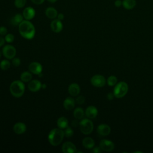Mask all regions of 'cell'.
Instances as JSON below:
<instances>
[{
	"instance_id": "ba28073f",
	"label": "cell",
	"mask_w": 153,
	"mask_h": 153,
	"mask_svg": "<svg viewBox=\"0 0 153 153\" xmlns=\"http://www.w3.org/2000/svg\"><path fill=\"white\" fill-rule=\"evenodd\" d=\"M99 146L103 151L111 152L114 149L115 144L110 140L102 139L99 142Z\"/></svg>"
},
{
	"instance_id": "4fadbf2b",
	"label": "cell",
	"mask_w": 153,
	"mask_h": 153,
	"mask_svg": "<svg viewBox=\"0 0 153 153\" xmlns=\"http://www.w3.org/2000/svg\"><path fill=\"white\" fill-rule=\"evenodd\" d=\"M85 114L88 118L93 119L97 117L98 114V110L96 106L91 105L86 108Z\"/></svg>"
},
{
	"instance_id": "277c9868",
	"label": "cell",
	"mask_w": 153,
	"mask_h": 153,
	"mask_svg": "<svg viewBox=\"0 0 153 153\" xmlns=\"http://www.w3.org/2000/svg\"><path fill=\"white\" fill-rule=\"evenodd\" d=\"M128 90V85L125 81H120L114 86L113 93L115 97L120 99L124 97Z\"/></svg>"
},
{
	"instance_id": "f1b7e54d",
	"label": "cell",
	"mask_w": 153,
	"mask_h": 153,
	"mask_svg": "<svg viewBox=\"0 0 153 153\" xmlns=\"http://www.w3.org/2000/svg\"><path fill=\"white\" fill-rule=\"evenodd\" d=\"M64 134L66 137H71L74 134V131L71 127H68L64 130Z\"/></svg>"
},
{
	"instance_id": "9a60e30c",
	"label": "cell",
	"mask_w": 153,
	"mask_h": 153,
	"mask_svg": "<svg viewBox=\"0 0 153 153\" xmlns=\"http://www.w3.org/2000/svg\"><path fill=\"white\" fill-rule=\"evenodd\" d=\"M27 87L30 91L36 92L39 91L41 88H42V84L39 80L33 79L29 83Z\"/></svg>"
},
{
	"instance_id": "8d00e7d4",
	"label": "cell",
	"mask_w": 153,
	"mask_h": 153,
	"mask_svg": "<svg viewBox=\"0 0 153 153\" xmlns=\"http://www.w3.org/2000/svg\"><path fill=\"white\" fill-rule=\"evenodd\" d=\"M45 0H31V1L35 4H36V5H40V4H42L44 2Z\"/></svg>"
},
{
	"instance_id": "e575fe53",
	"label": "cell",
	"mask_w": 153,
	"mask_h": 153,
	"mask_svg": "<svg viewBox=\"0 0 153 153\" xmlns=\"http://www.w3.org/2000/svg\"><path fill=\"white\" fill-rule=\"evenodd\" d=\"M102 150L101 149V148H100V146H95L93 148V152L94 153H100L101 152Z\"/></svg>"
},
{
	"instance_id": "5b68a950",
	"label": "cell",
	"mask_w": 153,
	"mask_h": 153,
	"mask_svg": "<svg viewBox=\"0 0 153 153\" xmlns=\"http://www.w3.org/2000/svg\"><path fill=\"white\" fill-rule=\"evenodd\" d=\"M79 129L84 134H90L93 130L94 125L90 118L82 119L79 123Z\"/></svg>"
},
{
	"instance_id": "7bdbcfd3",
	"label": "cell",
	"mask_w": 153,
	"mask_h": 153,
	"mask_svg": "<svg viewBox=\"0 0 153 153\" xmlns=\"http://www.w3.org/2000/svg\"><path fill=\"white\" fill-rule=\"evenodd\" d=\"M133 152H134V153H136V152H140V153H142V151H134Z\"/></svg>"
},
{
	"instance_id": "cb8c5ba5",
	"label": "cell",
	"mask_w": 153,
	"mask_h": 153,
	"mask_svg": "<svg viewBox=\"0 0 153 153\" xmlns=\"http://www.w3.org/2000/svg\"><path fill=\"white\" fill-rule=\"evenodd\" d=\"M73 114H74V117L76 120H81L83 118L84 116V109L81 107H78L74 109Z\"/></svg>"
},
{
	"instance_id": "ac0fdd59",
	"label": "cell",
	"mask_w": 153,
	"mask_h": 153,
	"mask_svg": "<svg viewBox=\"0 0 153 153\" xmlns=\"http://www.w3.org/2000/svg\"><path fill=\"white\" fill-rule=\"evenodd\" d=\"M63 105L65 109L68 111H71L75 107V100L72 97H68L65 99V100L63 101Z\"/></svg>"
},
{
	"instance_id": "4dcf8cb0",
	"label": "cell",
	"mask_w": 153,
	"mask_h": 153,
	"mask_svg": "<svg viewBox=\"0 0 153 153\" xmlns=\"http://www.w3.org/2000/svg\"><path fill=\"white\" fill-rule=\"evenodd\" d=\"M21 63L20 59L18 57H14L12 60V64L14 67H18L20 66Z\"/></svg>"
},
{
	"instance_id": "e0dca14e",
	"label": "cell",
	"mask_w": 153,
	"mask_h": 153,
	"mask_svg": "<svg viewBox=\"0 0 153 153\" xmlns=\"http://www.w3.org/2000/svg\"><path fill=\"white\" fill-rule=\"evenodd\" d=\"M68 93L72 96H76L80 93V87L76 83H72L68 87Z\"/></svg>"
},
{
	"instance_id": "30bf717a",
	"label": "cell",
	"mask_w": 153,
	"mask_h": 153,
	"mask_svg": "<svg viewBox=\"0 0 153 153\" xmlns=\"http://www.w3.org/2000/svg\"><path fill=\"white\" fill-rule=\"evenodd\" d=\"M62 151L64 153H75L77 152L75 145L71 142H65L62 146Z\"/></svg>"
},
{
	"instance_id": "d6986e66",
	"label": "cell",
	"mask_w": 153,
	"mask_h": 153,
	"mask_svg": "<svg viewBox=\"0 0 153 153\" xmlns=\"http://www.w3.org/2000/svg\"><path fill=\"white\" fill-rule=\"evenodd\" d=\"M82 143L83 146L87 149H92L94 146V144H95L94 140L90 137H85L82 140Z\"/></svg>"
},
{
	"instance_id": "d590c367",
	"label": "cell",
	"mask_w": 153,
	"mask_h": 153,
	"mask_svg": "<svg viewBox=\"0 0 153 153\" xmlns=\"http://www.w3.org/2000/svg\"><path fill=\"white\" fill-rule=\"evenodd\" d=\"M123 1L121 0H115L114 2V5L116 7H120L122 5Z\"/></svg>"
},
{
	"instance_id": "ffe728a7",
	"label": "cell",
	"mask_w": 153,
	"mask_h": 153,
	"mask_svg": "<svg viewBox=\"0 0 153 153\" xmlns=\"http://www.w3.org/2000/svg\"><path fill=\"white\" fill-rule=\"evenodd\" d=\"M45 14L48 18L51 19H54L56 17H57L58 13L56 9L53 7H49L47 8L45 10Z\"/></svg>"
},
{
	"instance_id": "4316f807",
	"label": "cell",
	"mask_w": 153,
	"mask_h": 153,
	"mask_svg": "<svg viewBox=\"0 0 153 153\" xmlns=\"http://www.w3.org/2000/svg\"><path fill=\"white\" fill-rule=\"evenodd\" d=\"M11 66L10 62L7 60H3L0 63V68L2 70H7Z\"/></svg>"
},
{
	"instance_id": "ab89813d",
	"label": "cell",
	"mask_w": 153,
	"mask_h": 153,
	"mask_svg": "<svg viewBox=\"0 0 153 153\" xmlns=\"http://www.w3.org/2000/svg\"><path fill=\"white\" fill-rule=\"evenodd\" d=\"M71 124L73 127H76L79 124H78V122L76 121V120H74V121H72Z\"/></svg>"
},
{
	"instance_id": "8fae6325",
	"label": "cell",
	"mask_w": 153,
	"mask_h": 153,
	"mask_svg": "<svg viewBox=\"0 0 153 153\" xmlns=\"http://www.w3.org/2000/svg\"><path fill=\"white\" fill-rule=\"evenodd\" d=\"M29 71L35 75H39L42 73V65L36 62H33L29 65Z\"/></svg>"
},
{
	"instance_id": "7402d4cb",
	"label": "cell",
	"mask_w": 153,
	"mask_h": 153,
	"mask_svg": "<svg viewBox=\"0 0 153 153\" xmlns=\"http://www.w3.org/2000/svg\"><path fill=\"white\" fill-rule=\"evenodd\" d=\"M136 5V0H123L122 6L127 10H132Z\"/></svg>"
},
{
	"instance_id": "836d02e7",
	"label": "cell",
	"mask_w": 153,
	"mask_h": 153,
	"mask_svg": "<svg viewBox=\"0 0 153 153\" xmlns=\"http://www.w3.org/2000/svg\"><path fill=\"white\" fill-rule=\"evenodd\" d=\"M106 97H107V99L108 100H112L113 99H114V98L115 97V96H114V93H113V92L112 93H108V94H107V95H106Z\"/></svg>"
},
{
	"instance_id": "5bb4252c",
	"label": "cell",
	"mask_w": 153,
	"mask_h": 153,
	"mask_svg": "<svg viewBox=\"0 0 153 153\" xmlns=\"http://www.w3.org/2000/svg\"><path fill=\"white\" fill-rule=\"evenodd\" d=\"M51 30L55 33H59L63 29V24L61 20L57 19H54L50 24Z\"/></svg>"
},
{
	"instance_id": "b9f144b4",
	"label": "cell",
	"mask_w": 153,
	"mask_h": 153,
	"mask_svg": "<svg viewBox=\"0 0 153 153\" xmlns=\"http://www.w3.org/2000/svg\"><path fill=\"white\" fill-rule=\"evenodd\" d=\"M42 88H46V84H42Z\"/></svg>"
},
{
	"instance_id": "74e56055",
	"label": "cell",
	"mask_w": 153,
	"mask_h": 153,
	"mask_svg": "<svg viewBox=\"0 0 153 153\" xmlns=\"http://www.w3.org/2000/svg\"><path fill=\"white\" fill-rule=\"evenodd\" d=\"M64 14H63V13H59V14H57V19H59V20H63L64 19Z\"/></svg>"
},
{
	"instance_id": "ee69618b",
	"label": "cell",
	"mask_w": 153,
	"mask_h": 153,
	"mask_svg": "<svg viewBox=\"0 0 153 153\" xmlns=\"http://www.w3.org/2000/svg\"><path fill=\"white\" fill-rule=\"evenodd\" d=\"M1 51H0V58H1Z\"/></svg>"
},
{
	"instance_id": "f35d334b",
	"label": "cell",
	"mask_w": 153,
	"mask_h": 153,
	"mask_svg": "<svg viewBox=\"0 0 153 153\" xmlns=\"http://www.w3.org/2000/svg\"><path fill=\"white\" fill-rule=\"evenodd\" d=\"M5 41V38H3L2 36H0V47L2 46L4 44Z\"/></svg>"
},
{
	"instance_id": "7c38bea8",
	"label": "cell",
	"mask_w": 153,
	"mask_h": 153,
	"mask_svg": "<svg viewBox=\"0 0 153 153\" xmlns=\"http://www.w3.org/2000/svg\"><path fill=\"white\" fill-rule=\"evenodd\" d=\"M22 15L25 20H30L33 19L35 16V10L31 7H26L23 11Z\"/></svg>"
},
{
	"instance_id": "f546056e",
	"label": "cell",
	"mask_w": 153,
	"mask_h": 153,
	"mask_svg": "<svg viewBox=\"0 0 153 153\" xmlns=\"http://www.w3.org/2000/svg\"><path fill=\"white\" fill-rule=\"evenodd\" d=\"M14 36L13 34L8 33L5 35V40L6 42H7L8 43H11L14 41Z\"/></svg>"
},
{
	"instance_id": "d4e9b609",
	"label": "cell",
	"mask_w": 153,
	"mask_h": 153,
	"mask_svg": "<svg viewBox=\"0 0 153 153\" xmlns=\"http://www.w3.org/2000/svg\"><path fill=\"white\" fill-rule=\"evenodd\" d=\"M32 78V75L31 73L29 72L24 71L20 75L21 81H22L23 82H29L30 81H31Z\"/></svg>"
},
{
	"instance_id": "1f68e13d",
	"label": "cell",
	"mask_w": 153,
	"mask_h": 153,
	"mask_svg": "<svg viewBox=\"0 0 153 153\" xmlns=\"http://www.w3.org/2000/svg\"><path fill=\"white\" fill-rule=\"evenodd\" d=\"M75 102L78 105H82L85 102V98L82 96H79L76 97Z\"/></svg>"
},
{
	"instance_id": "9c48e42d",
	"label": "cell",
	"mask_w": 153,
	"mask_h": 153,
	"mask_svg": "<svg viewBox=\"0 0 153 153\" xmlns=\"http://www.w3.org/2000/svg\"><path fill=\"white\" fill-rule=\"evenodd\" d=\"M111 131V127L106 124H100L97 127V132L101 136H107Z\"/></svg>"
},
{
	"instance_id": "8992f818",
	"label": "cell",
	"mask_w": 153,
	"mask_h": 153,
	"mask_svg": "<svg viewBox=\"0 0 153 153\" xmlns=\"http://www.w3.org/2000/svg\"><path fill=\"white\" fill-rule=\"evenodd\" d=\"M90 82L95 87L101 88L105 85L106 80L104 76L99 74L93 75L90 79Z\"/></svg>"
},
{
	"instance_id": "484cf974",
	"label": "cell",
	"mask_w": 153,
	"mask_h": 153,
	"mask_svg": "<svg viewBox=\"0 0 153 153\" xmlns=\"http://www.w3.org/2000/svg\"><path fill=\"white\" fill-rule=\"evenodd\" d=\"M118 82V79L115 75H110L108 76L106 80L107 84L110 87L115 86Z\"/></svg>"
},
{
	"instance_id": "83f0119b",
	"label": "cell",
	"mask_w": 153,
	"mask_h": 153,
	"mask_svg": "<svg viewBox=\"0 0 153 153\" xmlns=\"http://www.w3.org/2000/svg\"><path fill=\"white\" fill-rule=\"evenodd\" d=\"M26 3V0H14V5L18 8H23Z\"/></svg>"
},
{
	"instance_id": "52a82bcc",
	"label": "cell",
	"mask_w": 153,
	"mask_h": 153,
	"mask_svg": "<svg viewBox=\"0 0 153 153\" xmlns=\"http://www.w3.org/2000/svg\"><path fill=\"white\" fill-rule=\"evenodd\" d=\"M2 54L8 59H13L16 54L15 47L11 45H7L2 48Z\"/></svg>"
},
{
	"instance_id": "60d3db41",
	"label": "cell",
	"mask_w": 153,
	"mask_h": 153,
	"mask_svg": "<svg viewBox=\"0 0 153 153\" xmlns=\"http://www.w3.org/2000/svg\"><path fill=\"white\" fill-rule=\"evenodd\" d=\"M49 2H51V3H54L56 2L57 0H47Z\"/></svg>"
},
{
	"instance_id": "603a6c76",
	"label": "cell",
	"mask_w": 153,
	"mask_h": 153,
	"mask_svg": "<svg viewBox=\"0 0 153 153\" xmlns=\"http://www.w3.org/2000/svg\"><path fill=\"white\" fill-rule=\"evenodd\" d=\"M57 124L59 128L61 129H65L68 127V120L66 117H61L57 120Z\"/></svg>"
},
{
	"instance_id": "d6a6232c",
	"label": "cell",
	"mask_w": 153,
	"mask_h": 153,
	"mask_svg": "<svg viewBox=\"0 0 153 153\" xmlns=\"http://www.w3.org/2000/svg\"><path fill=\"white\" fill-rule=\"evenodd\" d=\"M7 33V29L5 26H1L0 27V35L4 36L6 35Z\"/></svg>"
},
{
	"instance_id": "6da1fadb",
	"label": "cell",
	"mask_w": 153,
	"mask_h": 153,
	"mask_svg": "<svg viewBox=\"0 0 153 153\" xmlns=\"http://www.w3.org/2000/svg\"><path fill=\"white\" fill-rule=\"evenodd\" d=\"M19 31L20 35L27 39H32L35 35V26L27 20H23L19 24Z\"/></svg>"
},
{
	"instance_id": "2e32d148",
	"label": "cell",
	"mask_w": 153,
	"mask_h": 153,
	"mask_svg": "<svg viewBox=\"0 0 153 153\" xmlns=\"http://www.w3.org/2000/svg\"><path fill=\"white\" fill-rule=\"evenodd\" d=\"M13 130L17 134H22L26 130V126L25 123L22 122L16 123L13 126Z\"/></svg>"
},
{
	"instance_id": "44dd1931",
	"label": "cell",
	"mask_w": 153,
	"mask_h": 153,
	"mask_svg": "<svg viewBox=\"0 0 153 153\" xmlns=\"http://www.w3.org/2000/svg\"><path fill=\"white\" fill-rule=\"evenodd\" d=\"M23 16L20 13L16 14L10 19V23L13 26H19V24L23 20Z\"/></svg>"
},
{
	"instance_id": "7a4b0ae2",
	"label": "cell",
	"mask_w": 153,
	"mask_h": 153,
	"mask_svg": "<svg viewBox=\"0 0 153 153\" xmlns=\"http://www.w3.org/2000/svg\"><path fill=\"white\" fill-rule=\"evenodd\" d=\"M64 136V131L60 128H56L50 131L48 135V140L51 145L57 146L61 143Z\"/></svg>"
},
{
	"instance_id": "3957f363",
	"label": "cell",
	"mask_w": 153,
	"mask_h": 153,
	"mask_svg": "<svg viewBox=\"0 0 153 153\" xmlns=\"http://www.w3.org/2000/svg\"><path fill=\"white\" fill-rule=\"evenodd\" d=\"M25 84L22 81L16 80L13 81L10 84V93L15 97L19 98L22 97L25 93Z\"/></svg>"
}]
</instances>
